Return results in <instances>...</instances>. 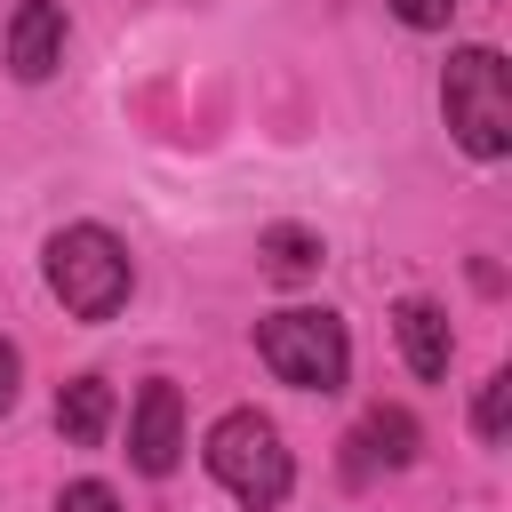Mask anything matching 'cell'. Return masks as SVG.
<instances>
[{"label":"cell","instance_id":"1","mask_svg":"<svg viewBox=\"0 0 512 512\" xmlns=\"http://www.w3.org/2000/svg\"><path fill=\"white\" fill-rule=\"evenodd\" d=\"M440 112H448V136L472 160H504L512 152V72H504V56L456 48L448 72H440Z\"/></svg>","mask_w":512,"mask_h":512},{"label":"cell","instance_id":"2","mask_svg":"<svg viewBox=\"0 0 512 512\" xmlns=\"http://www.w3.org/2000/svg\"><path fill=\"white\" fill-rule=\"evenodd\" d=\"M48 288H56V304H64L72 320H112V312L128 304L136 272H128V248H120L104 224H64V232L48 240Z\"/></svg>","mask_w":512,"mask_h":512},{"label":"cell","instance_id":"3","mask_svg":"<svg viewBox=\"0 0 512 512\" xmlns=\"http://www.w3.org/2000/svg\"><path fill=\"white\" fill-rule=\"evenodd\" d=\"M208 472H216L248 512H272V504L288 496V480H296V464H288L280 432H272L256 408H232V416H216V424H208Z\"/></svg>","mask_w":512,"mask_h":512},{"label":"cell","instance_id":"4","mask_svg":"<svg viewBox=\"0 0 512 512\" xmlns=\"http://www.w3.org/2000/svg\"><path fill=\"white\" fill-rule=\"evenodd\" d=\"M256 352L280 384L296 392H344V368H352V344H344V320L336 312H272L256 328Z\"/></svg>","mask_w":512,"mask_h":512},{"label":"cell","instance_id":"5","mask_svg":"<svg viewBox=\"0 0 512 512\" xmlns=\"http://www.w3.org/2000/svg\"><path fill=\"white\" fill-rule=\"evenodd\" d=\"M128 456H136V472H176V456H184V400H176V384H144L136 392V416H128Z\"/></svg>","mask_w":512,"mask_h":512},{"label":"cell","instance_id":"6","mask_svg":"<svg viewBox=\"0 0 512 512\" xmlns=\"http://www.w3.org/2000/svg\"><path fill=\"white\" fill-rule=\"evenodd\" d=\"M352 456H344V472L352 480H376V472H400V464H416V416L408 408H368L360 424H352V440H344Z\"/></svg>","mask_w":512,"mask_h":512},{"label":"cell","instance_id":"7","mask_svg":"<svg viewBox=\"0 0 512 512\" xmlns=\"http://www.w3.org/2000/svg\"><path fill=\"white\" fill-rule=\"evenodd\" d=\"M64 64V8L56 0H16L8 16V72L16 80H48Z\"/></svg>","mask_w":512,"mask_h":512},{"label":"cell","instance_id":"8","mask_svg":"<svg viewBox=\"0 0 512 512\" xmlns=\"http://www.w3.org/2000/svg\"><path fill=\"white\" fill-rule=\"evenodd\" d=\"M392 328H400V352H408V368H416L424 384H440V376H448V360H456L448 312H440L432 296H408V304L392 312Z\"/></svg>","mask_w":512,"mask_h":512},{"label":"cell","instance_id":"9","mask_svg":"<svg viewBox=\"0 0 512 512\" xmlns=\"http://www.w3.org/2000/svg\"><path fill=\"white\" fill-rule=\"evenodd\" d=\"M104 424H112V384H104V376H72V384L56 392V432H64L72 448H96Z\"/></svg>","mask_w":512,"mask_h":512},{"label":"cell","instance_id":"10","mask_svg":"<svg viewBox=\"0 0 512 512\" xmlns=\"http://www.w3.org/2000/svg\"><path fill=\"white\" fill-rule=\"evenodd\" d=\"M256 256H264L272 280H304V272H320V232H304V224H272V232L256 240Z\"/></svg>","mask_w":512,"mask_h":512},{"label":"cell","instance_id":"11","mask_svg":"<svg viewBox=\"0 0 512 512\" xmlns=\"http://www.w3.org/2000/svg\"><path fill=\"white\" fill-rule=\"evenodd\" d=\"M504 408H512V376L496 368V376L480 384V408H472V424H480V440H488V448H504Z\"/></svg>","mask_w":512,"mask_h":512},{"label":"cell","instance_id":"12","mask_svg":"<svg viewBox=\"0 0 512 512\" xmlns=\"http://www.w3.org/2000/svg\"><path fill=\"white\" fill-rule=\"evenodd\" d=\"M56 512H120V496H112L104 480H72V488L56 496Z\"/></svg>","mask_w":512,"mask_h":512},{"label":"cell","instance_id":"13","mask_svg":"<svg viewBox=\"0 0 512 512\" xmlns=\"http://www.w3.org/2000/svg\"><path fill=\"white\" fill-rule=\"evenodd\" d=\"M392 16H400V24H416V32H440V24L456 16V0H392Z\"/></svg>","mask_w":512,"mask_h":512},{"label":"cell","instance_id":"14","mask_svg":"<svg viewBox=\"0 0 512 512\" xmlns=\"http://www.w3.org/2000/svg\"><path fill=\"white\" fill-rule=\"evenodd\" d=\"M16 384H24V360H16V344L0 336V416L16 408Z\"/></svg>","mask_w":512,"mask_h":512}]
</instances>
